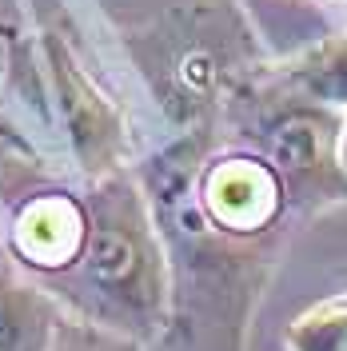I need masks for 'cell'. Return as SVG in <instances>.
<instances>
[{
	"mask_svg": "<svg viewBox=\"0 0 347 351\" xmlns=\"http://www.w3.org/2000/svg\"><path fill=\"white\" fill-rule=\"evenodd\" d=\"M76 260L80 284L108 324L136 335L160 328L168 267L152 216L128 180H108L96 188Z\"/></svg>",
	"mask_w": 347,
	"mask_h": 351,
	"instance_id": "obj_1",
	"label": "cell"
},
{
	"mask_svg": "<svg viewBox=\"0 0 347 351\" xmlns=\"http://www.w3.org/2000/svg\"><path fill=\"white\" fill-rule=\"evenodd\" d=\"M232 108L239 136L276 172L291 216H315L331 204H347V112L267 92L256 80L236 88Z\"/></svg>",
	"mask_w": 347,
	"mask_h": 351,
	"instance_id": "obj_2",
	"label": "cell"
},
{
	"mask_svg": "<svg viewBox=\"0 0 347 351\" xmlns=\"http://www.w3.org/2000/svg\"><path fill=\"white\" fill-rule=\"evenodd\" d=\"M204 216L216 228L239 236L280 232V219L291 212L276 172L260 156H232L208 168L204 176Z\"/></svg>",
	"mask_w": 347,
	"mask_h": 351,
	"instance_id": "obj_3",
	"label": "cell"
},
{
	"mask_svg": "<svg viewBox=\"0 0 347 351\" xmlns=\"http://www.w3.org/2000/svg\"><path fill=\"white\" fill-rule=\"evenodd\" d=\"M252 80L280 96H296V100L347 112V32L311 44L304 52L287 56L283 64L256 72Z\"/></svg>",
	"mask_w": 347,
	"mask_h": 351,
	"instance_id": "obj_4",
	"label": "cell"
},
{
	"mask_svg": "<svg viewBox=\"0 0 347 351\" xmlns=\"http://www.w3.org/2000/svg\"><path fill=\"white\" fill-rule=\"evenodd\" d=\"M60 339L56 304L40 287L0 267V351H52Z\"/></svg>",
	"mask_w": 347,
	"mask_h": 351,
	"instance_id": "obj_5",
	"label": "cell"
},
{
	"mask_svg": "<svg viewBox=\"0 0 347 351\" xmlns=\"http://www.w3.org/2000/svg\"><path fill=\"white\" fill-rule=\"evenodd\" d=\"M283 343L291 351H347V291L296 315L283 331Z\"/></svg>",
	"mask_w": 347,
	"mask_h": 351,
	"instance_id": "obj_6",
	"label": "cell"
},
{
	"mask_svg": "<svg viewBox=\"0 0 347 351\" xmlns=\"http://www.w3.org/2000/svg\"><path fill=\"white\" fill-rule=\"evenodd\" d=\"M80 236H84V219L64 204H40L21 223L24 252L36 260H52V256H64L72 247H80Z\"/></svg>",
	"mask_w": 347,
	"mask_h": 351,
	"instance_id": "obj_7",
	"label": "cell"
},
{
	"mask_svg": "<svg viewBox=\"0 0 347 351\" xmlns=\"http://www.w3.org/2000/svg\"><path fill=\"white\" fill-rule=\"evenodd\" d=\"M52 351H100V348H92V343H80V339H68L64 331H60V339H56V348Z\"/></svg>",
	"mask_w": 347,
	"mask_h": 351,
	"instance_id": "obj_8",
	"label": "cell"
},
{
	"mask_svg": "<svg viewBox=\"0 0 347 351\" xmlns=\"http://www.w3.org/2000/svg\"><path fill=\"white\" fill-rule=\"evenodd\" d=\"M344 172H347V124H344Z\"/></svg>",
	"mask_w": 347,
	"mask_h": 351,
	"instance_id": "obj_9",
	"label": "cell"
}]
</instances>
